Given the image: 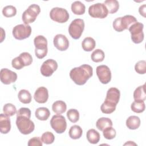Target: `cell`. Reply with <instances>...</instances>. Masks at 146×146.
Wrapping results in <instances>:
<instances>
[{"instance_id":"1","label":"cell","mask_w":146,"mask_h":146,"mask_svg":"<svg viewBox=\"0 0 146 146\" xmlns=\"http://www.w3.org/2000/svg\"><path fill=\"white\" fill-rule=\"evenodd\" d=\"M92 67L88 64H82L71 70L70 77L73 82L79 86L84 84L92 76Z\"/></svg>"},{"instance_id":"2","label":"cell","mask_w":146,"mask_h":146,"mask_svg":"<svg viewBox=\"0 0 146 146\" xmlns=\"http://www.w3.org/2000/svg\"><path fill=\"white\" fill-rule=\"evenodd\" d=\"M120 96V92L119 89L115 87L109 88L107 92L105 100L100 107L102 112L106 114H110L114 112L119 103Z\"/></svg>"},{"instance_id":"3","label":"cell","mask_w":146,"mask_h":146,"mask_svg":"<svg viewBox=\"0 0 146 146\" xmlns=\"http://www.w3.org/2000/svg\"><path fill=\"white\" fill-rule=\"evenodd\" d=\"M136 18L131 15H126L122 17L116 18L113 22V28L117 32H121L124 30L128 29L129 27L137 22Z\"/></svg>"},{"instance_id":"4","label":"cell","mask_w":146,"mask_h":146,"mask_svg":"<svg viewBox=\"0 0 146 146\" xmlns=\"http://www.w3.org/2000/svg\"><path fill=\"white\" fill-rule=\"evenodd\" d=\"M30 119L25 116H17L16 125L19 132L23 135L30 134L34 130V123Z\"/></svg>"},{"instance_id":"5","label":"cell","mask_w":146,"mask_h":146,"mask_svg":"<svg viewBox=\"0 0 146 146\" xmlns=\"http://www.w3.org/2000/svg\"><path fill=\"white\" fill-rule=\"evenodd\" d=\"M34 43L35 47V56L38 59H42L45 57L48 52L47 39L43 35H38L34 38Z\"/></svg>"},{"instance_id":"6","label":"cell","mask_w":146,"mask_h":146,"mask_svg":"<svg viewBox=\"0 0 146 146\" xmlns=\"http://www.w3.org/2000/svg\"><path fill=\"white\" fill-rule=\"evenodd\" d=\"M40 12V7L36 4H33L23 13L22 19L25 25H29L34 22Z\"/></svg>"},{"instance_id":"7","label":"cell","mask_w":146,"mask_h":146,"mask_svg":"<svg viewBox=\"0 0 146 146\" xmlns=\"http://www.w3.org/2000/svg\"><path fill=\"white\" fill-rule=\"evenodd\" d=\"M84 29V22L82 19H75L73 20L68 27V33L70 36L74 39L80 38Z\"/></svg>"},{"instance_id":"8","label":"cell","mask_w":146,"mask_h":146,"mask_svg":"<svg viewBox=\"0 0 146 146\" xmlns=\"http://www.w3.org/2000/svg\"><path fill=\"white\" fill-rule=\"evenodd\" d=\"M144 25L137 22L131 25L128 30L131 34V39L132 42L136 44L140 43L144 39V33H143Z\"/></svg>"},{"instance_id":"9","label":"cell","mask_w":146,"mask_h":146,"mask_svg":"<svg viewBox=\"0 0 146 146\" xmlns=\"http://www.w3.org/2000/svg\"><path fill=\"white\" fill-rule=\"evenodd\" d=\"M88 14L92 18L103 19L108 15V11L104 3H97L89 7Z\"/></svg>"},{"instance_id":"10","label":"cell","mask_w":146,"mask_h":146,"mask_svg":"<svg viewBox=\"0 0 146 146\" xmlns=\"http://www.w3.org/2000/svg\"><path fill=\"white\" fill-rule=\"evenodd\" d=\"M50 18L58 23H63L66 22L69 19V14L68 11L63 8L54 7L50 12Z\"/></svg>"},{"instance_id":"11","label":"cell","mask_w":146,"mask_h":146,"mask_svg":"<svg viewBox=\"0 0 146 146\" xmlns=\"http://www.w3.org/2000/svg\"><path fill=\"white\" fill-rule=\"evenodd\" d=\"M51 128L57 133H62L67 128V122L65 117L60 114L54 115L50 120Z\"/></svg>"},{"instance_id":"12","label":"cell","mask_w":146,"mask_h":146,"mask_svg":"<svg viewBox=\"0 0 146 146\" xmlns=\"http://www.w3.org/2000/svg\"><path fill=\"white\" fill-rule=\"evenodd\" d=\"M12 33L14 38L23 40L30 36L31 34V27L29 25L19 24L13 27Z\"/></svg>"},{"instance_id":"13","label":"cell","mask_w":146,"mask_h":146,"mask_svg":"<svg viewBox=\"0 0 146 146\" xmlns=\"http://www.w3.org/2000/svg\"><path fill=\"white\" fill-rule=\"evenodd\" d=\"M58 68L57 62L52 59H48L44 61L40 67L42 75L46 77H49L52 75Z\"/></svg>"},{"instance_id":"14","label":"cell","mask_w":146,"mask_h":146,"mask_svg":"<svg viewBox=\"0 0 146 146\" xmlns=\"http://www.w3.org/2000/svg\"><path fill=\"white\" fill-rule=\"evenodd\" d=\"M96 75L102 84H107L111 80V72L106 65H100L96 67Z\"/></svg>"},{"instance_id":"15","label":"cell","mask_w":146,"mask_h":146,"mask_svg":"<svg viewBox=\"0 0 146 146\" xmlns=\"http://www.w3.org/2000/svg\"><path fill=\"white\" fill-rule=\"evenodd\" d=\"M0 79L3 84H10L17 80V74L7 68H2L0 72Z\"/></svg>"},{"instance_id":"16","label":"cell","mask_w":146,"mask_h":146,"mask_svg":"<svg viewBox=\"0 0 146 146\" xmlns=\"http://www.w3.org/2000/svg\"><path fill=\"white\" fill-rule=\"evenodd\" d=\"M54 46L59 51H66L69 47V41L67 37L63 34L56 35L53 39Z\"/></svg>"},{"instance_id":"17","label":"cell","mask_w":146,"mask_h":146,"mask_svg":"<svg viewBox=\"0 0 146 146\" xmlns=\"http://www.w3.org/2000/svg\"><path fill=\"white\" fill-rule=\"evenodd\" d=\"M34 98L38 103H45L48 98V90L44 87H39L35 91Z\"/></svg>"},{"instance_id":"18","label":"cell","mask_w":146,"mask_h":146,"mask_svg":"<svg viewBox=\"0 0 146 146\" xmlns=\"http://www.w3.org/2000/svg\"><path fill=\"white\" fill-rule=\"evenodd\" d=\"M11 129V122L9 116L5 113L0 115V131L1 133L6 134Z\"/></svg>"},{"instance_id":"19","label":"cell","mask_w":146,"mask_h":146,"mask_svg":"<svg viewBox=\"0 0 146 146\" xmlns=\"http://www.w3.org/2000/svg\"><path fill=\"white\" fill-rule=\"evenodd\" d=\"M35 115L36 119L39 120L44 121L48 119L50 115V112L49 110L46 107H39L38 108L35 112Z\"/></svg>"},{"instance_id":"20","label":"cell","mask_w":146,"mask_h":146,"mask_svg":"<svg viewBox=\"0 0 146 146\" xmlns=\"http://www.w3.org/2000/svg\"><path fill=\"white\" fill-rule=\"evenodd\" d=\"M133 98L135 100L145 101L146 99L145 84L140 86L137 87L133 92Z\"/></svg>"},{"instance_id":"21","label":"cell","mask_w":146,"mask_h":146,"mask_svg":"<svg viewBox=\"0 0 146 146\" xmlns=\"http://www.w3.org/2000/svg\"><path fill=\"white\" fill-rule=\"evenodd\" d=\"M126 125L130 129H136L140 125V119L137 116H130L126 120Z\"/></svg>"},{"instance_id":"22","label":"cell","mask_w":146,"mask_h":146,"mask_svg":"<svg viewBox=\"0 0 146 146\" xmlns=\"http://www.w3.org/2000/svg\"><path fill=\"white\" fill-rule=\"evenodd\" d=\"M86 136L88 141L93 144H97L99 141L100 138L99 133L94 129H89L87 132Z\"/></svg>"},{"instance_id":"23","label":"cell","mask_w":146,"mask_h":146,"mask_svg":"<svg viewBox=\"0 0 146 146\" xmlns=\"http://www.w3.org/2000/svg\"><path fill=\"white\" fill-rule=\"evenodd\" d=\"M71 11L75 15H83L86 11L85 5L80 1H75L71 5Z\"/></svg>"},{"instance_id":"24","label":"cell","mask_w":146,"mask_h":146,"mask_svg":"<svg viewBox=\"0 0 146 146\" xmlns=\"http://www.w3.org/2000/svg\"><path fill=\"white\" fill-rule=\"evenodd\" d=\"M112 121L110 118L104 117L99 118L96 123L97 128L101 131H103L105 128L108 127H112Z\"/></svg>"},{"instance_id":"25","label":"cell","mask_w":146,"mask_h":146,"mask_svg":"<svg viewBox=\"0 0 146 146\" xmlns=\"http://www.w3.org/2000/svg\"><path fill=\"white\" fill-rule=\"evenodd\" d=\"M95 40L91 37L85 38L82 43V46L83 50L88 52L93 50L95 47Z\"/></svg>"},{"instance_id":"26","label":"cell","mask_w":146,"mask_h":146,"mask_svg":"<svg viewBox=\"0 0 146 146\" xmlns=\"http://www.w3.org/2000/svg\"><path fill=\"white\" fill-rule=\"evenodd\" d=\"M67 109L66 103L62 100H57L52 105V111L56 114H62L64 113Z\"/></svg>"},{"instance_id":"27","label":"cell","mask_w":146,"mask_h":146,"mask_svg":"<svg viewBox=\"0 0 146 146\" xmlns=\"http://www.w3.org/2000/svg\"><path fill=\"white\" fill-rule=\"evenodd\" d=\"M110 14H113L117 11L119 8V2L116 0H107L104 2Z\"/></svg>"},{"instance_id":"28","label":"cell","mask_w":146,"mask_h":146,"mask_svg":"<svg viewBox=\"0 0 146 146\" xmlns=\"http://www.w3.org/2000/svg\"><path fill=\"white\" fill-rule=\"evenodd\" d=\"M18 98L19 100L23 104H29L31 101V95L28 90H21L19 91L18 94Z\"/></svg>"},{"instance_id":"29","label":"cell","mask_w":146,"mask_h":146,"mask_svg":"<svg viewBox=\"0 0 146 146\" xmlns=\"http://www.w3.org/2000/svg\"><path fill=\"white\" fill-rule=\"evenodd\" d=\"M68 133L71 139L76 140L81 137L83 133V130L79 125H74L71 127Z\"/></svg>"},{"instance_id":"30","label":"cell","mask_w":146,"mask_h":146,"mask_svg":"<svg viewBox=\"0 0 146 146\" xmlns=\"http://www.w3.org/2000/svg\"><path fill=\"white\" fill-rule=\"evenodd\" d=\"M132 111L136 113H141L145 108V105L144 101L135 100L131 106Z\"/></svg>"},{"instance_id":"31","label":"cell","mask_w":146,"mask_h":146,"mask_svg":"<svg viewBox=\"0 0 146 146\" xmlns=\"http://www.w3.org/2000/svg\"><path fill=\"white\" fill-rule=\"evenodd\" d=\"M91 59L93 62L98 63L102 62L105 57L104 52L101 49H96L91 54Z\"/></svg>"},{"instance_id":"32","label":"cell","mask_w":146,"mask_h":146,"mask_svg":"<svg viewBox=\"0 0 146 146\" xmlns=\"http://www.w3.org/2000/svg\"><path fill=\"white\" fill-rule=\"evenodd\" d=\"M2 14L5 17L7 18L12 17L16 15L17 9L14 6H12V5L6 6L4 7L2 9Z\"/></svg>"},{"instance_id":"33","label":"cell","mask_w":146,"mask_h":146,"mask_svg":"<svg viewBox=\"0 0 146 146\" xmlns=\"http://www.w3.org/2000/svg\"><path fill=\"white\" fill-rule=\"evenodd\" d=\"M4 113L7 116H12L17 113V109L14 105L11 103H7L3 107Z\"/></svg>"},{"instance_id":"34","label":"cell","mask_w":146,"mask_h":146,"mask_svg":"<svg viewBox=\"0 0 146 146\" xmlns=\"http://www.w3.org/2000/svg\"><path fill=\"white\" fill-rule=\"evenodd\" d=\"M66 115L68 120L72 123H76L79 119V113L76 109L68 110Z\"/></svg>"},{"instance_id":"35","label":"cell","mask_w":146,"mask_h":146,"mask_svg":"<svg viewBox=\"0 0 146 146\" xmlns=\"http://www.w3.org/2000/svg\"><path fill=\"white\" fill-rule=\"evenodd\" d=\"M11 65L12 67L16 70H21L25 66V64L23 59L19 55L12 60Z\"/></svg>"},{"instance_id":"36","label":"cell","mask_w":146,"mask_h":146,"mask_svg":"<svg viewBox=\"0 0 146 146\" xmlns=\"http://www.w3.org/2000/svg\"><path fill=\"white\" fill-rule=\"evenodd\" d=\"M41 140L43 143L46 144H50L54 141L55 136L52 132H46L42 134Z\"/></svg>"},{"instance_id":"37","label":"cell","mask_w":146,"mask_h":146,"mask_svg":"<svg viewBox=\"0 0 146 146\" xmlns=\"http://www.w3.org/2000/svg\"><path fill=\"white\" fill-rule=\"evenodd\" d=\"M116 130L112 127H108L103 131V135L104 137L108 140H111L116 136Z\"/></svg>"},{"instance_id":"38","label":"cell","mask_w":146,"mask_h":146,"mask_svg":"<svg viewBox=\"0 0 146 146\" xmlns=\"http://www.w3.org/2000/svg\"><path fill=\"white\" fill-rule=\"evenodd\" d=\"M136 72L139 74H145L146 72V62L144 60L137 62L135 66Z\"/></svg>"},{"instance_id":"39","label":"cell","mask_w":146,"mask_h":146,"mask_svg":"<svg viewBox=\"0 0 146 146\" xmlns=\"http://www.w3.org/2000/svg\"><path fill=\"white\" fill-rule=\"evenodd\" d=\"M19 56L23 59L25 63V66H30L33 62V58L31 54L27 52H23L21 53Z\"/></svg>"},{"instance_id":"40","label":"cell","mask_w":146,"mask_h":146,"mask_svg":"<svg viewBox=\"0 0 146 146\" xmlns=\"http://www.w3.org/2000/svg\"><path fill=\"white\" fill-rule=\"evenodd\" d=\"M42 141L39 137H34L28 141L29 146H42Z\"/></svg>"},{"instance_id":"41","label":"cell","mask_w":146,"mask_h":146,"mask_svg":"<svg viewBox=\"0 0 146 146\" xmlns=\"http://www.w3.org/2000/svg\"><path fill=\"white\" fill-rule=\"evenodd\" d=\"M31 113V111L29 108L22 107L18 110V111L17 112V116H25L30 118Z\"/></svg>"},{"instance_id":"42","label":"cell","mask_w":146,"mask_h":146,"mask_svg":"<svg viewBox=\"0 0 146 146\" xmlns=\"http://www.w3.org/2000/svg\"><path fill=\"white\" fill-rule=\"evenodd\" d=\"M145 5H143L142 6H141L140 7H139V13L141 15L143 16L144 17H145Z\"/></svg>"},{"instance_id":"43","label":"cell","mask_w":146,"mask_h":146,"mask_svg":"<svg viewBox=\"0 0 146 146\" xmlns=\"http://www.w3.org/2000/svg\"><path fill=\"white\" fill-rule=\"evenodd\" d=\"M127 144H128V145H136V143H133L132 142V141H129L128 142H127V143H125L124 144V145H127Z\"/></svg>"}]
</instances>
